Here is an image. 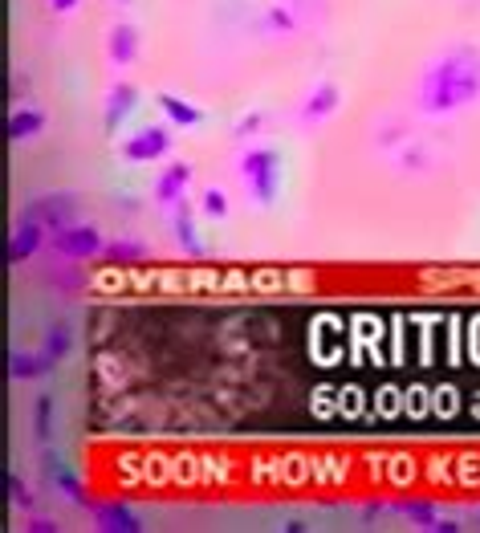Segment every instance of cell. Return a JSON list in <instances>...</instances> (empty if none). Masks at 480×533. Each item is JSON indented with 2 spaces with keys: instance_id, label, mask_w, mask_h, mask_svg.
Segmentation results:
<instances>
[{
  "instance_id": "5b68a950",
  "label": "cell",
  "mask_w": 480,
  "mask_h": 533,
  "mask_svg": "<svg viewBox=\"0 0 480 533\" xmlns=\"http://www.w3.org/2000/svg\"><path fill=\"white\" fill-rule=\"evenodd\" d=\"M118 155H123L127 163H155V159L171 155V127H143V131L127 135L123 147H118Z\"/></svg>"
},
{
  "instance_id": "8fae6325",
  "label": "cell",
  "mask_w": 480,
  "mask_h": 533,
  "mask_svg": "<svg viewBox=\"0 0 480 533\" xmlns=\"http://www.w3.org/2000/svg\"><path fill=\"white\" fill-rule=\"evenodd\" d=\"M188 184H192V167H188V163H171V167L159 175V180H155V204L175 208L179 200H184Z\"/></svg>"
},
{
  "instance_id": "ac0fdd59",
  "label": "cell",
  "mask_w": 480,
  "mask_h": 533,
  "mask_svg": "<svg viewBox=\"0 0 480 533\" xmlns=\"http://www.w3.org/2000/svg\"><path fill=\"white\" fill-rule=\"evenodd\" d=\"M53 424H57V403H53V395H37L33 399V436H37V444H49Z\"/></svg>"
},
{
  "instance_id": "484cf974",
  "label": "cell",
  "mask_w": 480,
  "mask_h": 533,
  "mask_svg": "<svg viewBox=\"0 0 480 533\" xmlns=\"http://www.w3.org/2000/svg\"><path fill=\"white\" fill-rule=\"evenodd\" d=\"M261 123H265V114H245V118H240V123L232 127V139H236V143H245V139H253V135L261 131Z\"/></svg>"
},
{
  "instance_id": "5bb4252c",
  "label": "cell",
  "mask_w": 480,
  "mask_h": 533,
  "mask_svg": "<svg viewBox=\"0 0 480 533\" xmlns=\"http://www.w3.org/2000/svg\"><path fill=\"white\" fill-rule=\"evenodd\" d=\"M155 102H159V110L167 114V123H171V127H184V131H196V127H204V110H200L196 102L179 98V94H167V90H163Z\"/></svg>"
},
{
  "instance_id": "2e32d148",
  "label": "cell",
  "mask_w": 480,
  "mask_h": 533,
  "mask_svg": "<svg viewBox=\"0 0 480 533\" xmlns=\"http://www.w3.org/2000/svg\"><path fill=\"white\" fill-rule=\"evenodd\" d=\"M45 131V114L37 110V106H17L13 114H9V139L13 143H29V139H37Z\"/></svg>"
},
{
  "instance_id": "8992f818",
  "label": "cell",
  "mask_w": 480,
  "mask_h": 533,
  "mask_svg": "<svg viewBox=\"0 0 480 533\" xmlns=\"http://www.w3.org/2000/svg\"><path fill=\"white\" fill-rule=\"evenodd\" d=\"M41 241H45V224L33 220V216L21 208V216H17L13 232H9V245H5V261H9V265L33 261V257L41 253Z\"/></svg>"
},
{
  "instance_id": "4fadbf2b",
  "label": "cell",
  "mask_w": 480,
  "mask_h": 533,
  "mask_svg": "<svg viewBox=\"0 0 480 533\" xmlns=\"http://www.w3.org/2000/svg\"><path fill=\"white\" fill-rule=\"evenodd\" d=\"M106 57L114 66H131L135 57H139V29L127 25V21H118L110 33H106Z\"/></svg>"
},
{
  "instance_id": "d4e9b609",
  "label": "cell",
  "mask_w": 480,
  "mask_h": 533,
  "mask_svg": "<svg viewBox=\"0 0 480 533\" xmlns=\"http://www.w3.org/2000/svg\"><path fill=\"white\" fill-rule=\"evenodd\" d=\"M5 489H9V501H13L17 509H29V505H33L29 485H25V481H17V472H9V477H5Z\"/></svg>"
},
{
  "instance_id": "603a6c76",
  "label": "cell",
  "mask_w": 480,
  "mask_h": 533,
  "mask_svg": "<svg viewBox=\"0 0 480 533\" xmlns=\"http://www.w3.org/2000/svg\"><path fill=\"white\" fill-rule=\"evenodd\" d=\"M45 281H49L53 289H62V293H74V289H82V281H86V277H82L78 269L70 273V265H62V269H53V273H45Z\"/></svg>"
},
{
  "instance_id": "cb8c5ba5",
  "label": "cell",
  "mask_w": 480,
  "mask_h": 533,
  "mask_svg": "<svg viewBox=\"0 0 480 533\" xmlns=\"http://www.w3.org/2000/svg\"><path fill=\"white\" fill-rule=\"evenodd\" d=\"M399 513H403V517H411V521H419L424 529H436V521H440L432 505H419V501H403V505H399Z\"/></svg>"
},
{
  "instance_id": "6da1fadb",
  "label": "cell",
  "mask_w": 480,
  "mask_h": 533,
  "mask_svg": "<svg viewBox=\"0 0 480 533\" xmlns=\"http://www.w3.org/2000/svg\"><path fill=\"white\" fill-rule=\"evenodd\" d=\"M480 98V49L456 45L424 70L419 82V110L424 114H452Z\"/></svg>"
},
{
  "instance_id": "ffe728a7",
  "label": "cell",
  "mask_w": 480,
  "mask_h": 533,
  "mask_svg": "<svg viewBox=\"0 0 480 533\" xmlns=\"http://www.w3.org/2000/svg\"><path fill=\"white\" fill-rule=\"evenodd\" d=\"M147 257H151V249L139 245V241H110L102 249V261H110V265H135V261H147Z\"/></svg>"
},
{
  "instance_id": "83f0119b",
  "label": "cell",
  "mask_w": 480,
  "mask_h": 533,
  "mask_svg": "<svg viewBox=\"0 0 480 533\" xmlns=\"http://www.w3.org/2000/svg\"><path fill=\"white\" fill-rule=\"evenodd\" d=\"M74 5H78V0H49V9H53V13H70Z\"/></svg>"
},
{
  "instance_id": "7c38bea8",
  "label": "cell",
  "mask_w": 480,
  "mask_h": 533,
  "mask_svg": "<svg viewBox=\"0 0 480 533\" xmlns=\"http://www.w3.org/2000/svg\"><path fill=\"white\" fill-rule=\"evenodd\" d=\"M53 371L57 367L45 359L41 350H9V379L13 383H33V379H45Z\"/></svg>"
},
{
  "instance_id": "d6986e66",
  "label": "cell",
  "mask_w": 480,
  "mask_h": 533,
  "mask_svg": "<svg viewBox=\"0 0 480 533\" xmlns=\"http://www.w3.org/2000/svg\"><path fill=\"white\" fill-rule=\"evenodd\" d=\"M293 29H297V17L285 5H269L261 13V21H257V33L261 37H281V33H293Z\"/></svg>"
},
{
  "instance_id": "3957f363",
  "label": "cell",
  "mask_w": 480,
  "mask_h": 533,
  "mask_svg": "<svg viewBox=\"0 0 480 533\" xmlns=\"http://www.w3.org/2000/svg\"><path fill=\"white\" fill-rule=\"evenodd\" d=\"M25 212L33 220L45 224V232H62L70 224H78V212H82V200L74 192H45V196H33L25 204Z\"/></svg>"
},
{
  "instance_id": "44dd1931",
  "label": "cell",
  "mask_w": 480,
  "mask_h": 533,
  "mask_svg": "<svg viewBox=\"0 0 480 533\" xmlns=\"http://www.w3.org/2000/svg\"><path fill=\"white\" fill-rule=\"evenodd\" d=\"M200 212H204L208 220H228V212H232L228 192H224V188H204V192H200Z\"/></svg>"
},
{
  "instance_id": "277c9868",
  "label": "cell",
  "mask_w": 480,
  "mask_h": 533,
  "mask_svg": "<svg viewBox=\"0 0 480 533\" xmlns=\"http://www.w3.org/2000/svg\"><path fill=\"white\" fill-rule=\"evenodd\" d=\"M102 232L94 224H70L62 232H53V253L62 261H94L102 257Z\"/></svg>"
},
{
  "instance_id": "4316f807",
  "label": "cell",
  "mask_w": 480,
  "mask_h": 533,
  "mask_svg": "<svg viewBox=\"0 0 480 533\" xmlns=\"http://www.w3.org/2000/svg\"><path fill=\"white\" fill-rule=\"evenodd\" d=\"M289 5L306 17H326V0H289Z\"/></svg>"
},
{
  "instance_id": "9a60e30c",
  "label": "cell",
  "mask_w": 480,
  "mask_h": 533,
  "mask_svg": "<svg viewBox=\"0 0 480 533\" xmlns=\"http://www.w3.org/2000/svg\"><path fill=\"white\" fill-rule=\"evenodd\" d=\"M70 350H74V326L66 318H57L45 326V338H41V354L53 363V367H62L70 359Z\"/></svg>"
},
{
  "instance_id": "9c48e42d",
  "label": "cell",
  "mask_w": 480,
  "mask_h": 533,
  "mask_svg": "<svg viewBox=\"0 0 480 533\" xmlns=\"http://www.w3.org/2000/svg\"><path fill=\"white\" fill-rule=\"evenodd\" d=\"M338 102H342V90H338L334 82H318V86L306 94V102H302V110H297V118H302L306 127H314V123H322V118H330V114L338 110Z\"/></svg>"
},
{
  "instance_id": "ba28073f",
  "label": "cell",
  "mask_w": 480,
  "mask_h": 533,
  "mask_svg": "<svg viewBox=\"0 0 480 533\" xmlns=\"http://www.w3.org/2000/svg\"><path fill=\"white\" fill-rule=\"evenodd\" d=\"M135 98H139V90L131 82H114L106 90V106H102V127H106V135H114L118 127L127 123V114L135 110Z\"/></svg>"
},
{
  "instance_id": "30bf717a",
  "label": "cell",
  "mask_w": 480,
  "mask_h": 533,
  "mask_svg": "<svg viewBox=\"0 0 480 533\" xmlns=\"http://www.w3.org/2000/svg\"><path fill=\"white\" fill-rule=\"evenodd\" d=\"M171 232H175V245L184 249L188 257H204V241H200V232H196V216H192L188 196L171 208Z\"/></svg>"
},
{
  "instance_id": "52a82bcc",
  "label": "cell",
  "mask_w": 480,
  "mask_h": 533,
  "mask_svg": "<svg viewBox=\"0 0 480 533\" xmlns=\"http://www.w3.org/2000/svg\"><path fill=\"white\" fill-rule=\"evenodd\" d=\"M41 468H45V481H49L53 493H62V497L74 501V505H86V489H82V481L62 464V456L49 452V444H41Z\"/></svg>"
},
{
  "instance_id": "7402d4cb",
  "label": "cell",
  "mask_w": 480,
  "mask_h": 533,
  "mask_svg": "<svg viewBox=\"0 0 480 533\" xmlns=\"http://www.w3.org/2000/svg\"><path fill=\"white\" fill-rule=\"evenodd\" d=\"M399 167H403V171H428V167H432L428 147H419V143L403 147V151H399Z\"/></svg>"
},
{
  "instance_id": "7a4b0ae2",
  "label": "cell",
  "mask_w": 480,
  "mask_h": 533,
  "mask_svg": "<svg viewBox=\"0 0 480 533\" xmlns=\"http://www.w3.org/2000/svg\"><path fill=\"white\" fill-rule=\"evenodd\" d=\"M240 180H245L249 196L269 208L277 200V188H281V159L273 147H249L240 155Z\"/></svg>"
},
{
  "instance_id": "f1b7e54d",
  "label": "cell",
  "mask_w": 480,
  "mask_h": 533,
  "mask_svg": "<svg viewBox=\"0 0 480 533\" xmlns=\"http://www.w3.org/2000/svg\"><path fill=\"white\" fill-rule=\"evenodd\" d=\"M29 529H37V533H49V529H57V525H53V521H33Z\"/></svg>"
},
{
  "instance_id": "e0dca14e",
  "label": "cell",
  "mask_w": 480,
  "mask_h": 533,
  "mask_svg": "<svg viewBox=\"0 0 480 533\" xmlns=\"http://www.w3.org/2000/svg\"><path fill=\"white\" fill-rule=\"evenodd\" d=\"M94 521H98V529H123V533L143 529V525H139V517H135L127 505H118V501L98 505V509H94Z\"/></svg>"
},
{
  "instance_id": "f546056e",
  "label": "cell",
  "mask_w": 480,
  "mask_h": 533,
  "mask_svg": "<svg viewBox=\"0 0 480 533\" xmlns=\"http://www.w3.org/2000/svg\"><path fill=\"white\" fill-rule=\"evenodd\" d=\"M118 5H127V0H118Z\"/></svg>"
}]
</instances>
